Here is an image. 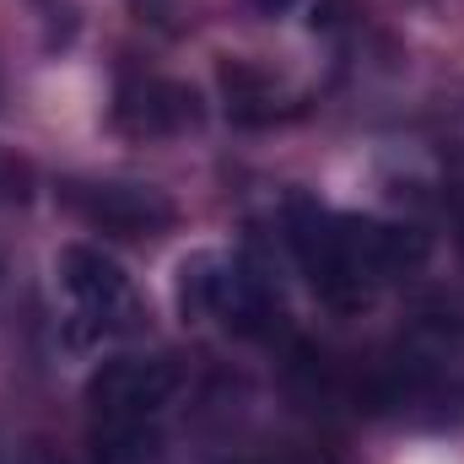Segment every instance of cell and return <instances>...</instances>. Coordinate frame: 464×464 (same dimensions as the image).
Listing matches in <instances>:
<instances>
[{
	"label": "cell",
	"instance_id": "cell-1",
	"mask_svg": "<svg viewBox=\"0 0 464 464\" xmlns=\"http://www.w3.org/2000/svg\"><path fill=\"white\" fill-rule=\"evenodd\" d=\"M292 254L308 276V286L330 308H367L394 276H405L421 259V243L405 227L372 222V217H341L319 211L308 200L292 206Z\"/></svg>",
	"mask_w": 464,
	"mask_h": 464
},
{
	"label": "cell",
	"instance_id": "cell-2",
	"mask_svg": "<svg viewBox=\"0 0 464 464\" xmlns=\"http://www.w3.org/2000/svg\"><path fill=\"white\" fill-rule=\"evenodd\" d=\"M60 286L92 335H135L146 324V303H140L135 281L124 276L114 254H103L92 243H71L60 254Z\"/></svg>",
	"mask_w": 464,
	"mask_h": 464
},
{
	"label": "cell",
	"instance_id": "cell-3",
	"mask_svg": "<svg viewBox=\"0 0 464 464\" xmlns=\"http://www.w3.org/2000/svg\"><path fill=\"white\" fill-rule=\"evenodd\" d=\"M179 308L184 319H222L232 330H254L270 314V292L243 259L195 254L179 270Z\"/></svg>",
	"mask_w": 464,
	"mask_h": 464
},
{
	"label": "cell",
	"instance_id": "cell-4",
	"mask_svg": "<svg viewBox=\"0 0 464 464\" xmlns=\"http://www.w3.org/2000/svg\"><path fill=\"white\" fill-rule=\"evenodd\" d=\"M179 389L168 356H114L87 378L92 421H157Z\"/></svg>",
	"mask_w": 464,
	"mask_h": 464
},
{
	"label": "cell",
	"instance_id": "cell-5",
	"mask_svg": "<svg viewBox=\"0 0 464 464\" xmlns=\"http://www.w3.org/2000/svg\"><path fill=\"white\" fill-rule=\"evenodd\" d=\"M65 206L82 211L92 227L119 232V237H157L162 227H173V200L151 184H119V179H103V184H65Z\"/></svg>",
	"mask_w": 464,
	"mask_h": 464
},
{
	"label": "cell",
	"instance_id": "cell-6",
	"mask_svg": "<svg viewBox=\"0 0 464 464\" xmlns=\"http://www.w3.org/2000/svg\"><path fill=\"white\" fill-rule=\"evenodd\" d=\"M114 119L130 135H179V130H189L200 119V103H195L189 87L146 76V82H124L119 87Z\"/></svg>",
	"mask_w": 464,
	"mask_h": 464
},
{
	"label": "cell",
	"instance_id": "cell-7",
	"mask_svg": "<svg viewBox=\"0 0 464 464\" xmlns=\"http://www.w3.org/2000/svg\"><path fill=\"white\" fill-rule=\"evenodd\" d=\"M92 464H157V421H92Z\"/></svg>",
	"mask_w": 464,
	"mask_h": 464
},
{
	"label": "cell",
	"instance_id": "cell-8",
	"mask_svg": "<svg viewBox=\"0 0 464 464\" xmlns=\"http://www.w3.org/2000/svg\"><path fill=\"white\" fill-rule=\"evenodd\" d=\"M22 464H71L60 449H49V443H33L27 454H22Z\"/></svg>",
	"mask_w": 464,
	"mask_h": 464
},
{
	"label": "cell",
	"instance_id": "cell-9",
	"mask_svg": "<svg viewBox=\"0 0 464 464\" xmlns=\"http://www.w3.org/2000/svg\"><path fill=\"white\" fill-rule=\"evenodd\" d=\"M454 237H459V254H464V189L454 195Z\"/></svg>",
	"mask_w": 464,
	"mask_h": 464
},
{
	"label": "cell",
	"instance_id": "cell-10",
	"mask_svg": "<svg viewBox=\"0 0 464 464\" xmlns=\"http://www.w3.org/2000/svg\"><path fill=\"white\" fill-rule=\"evenodd\" d=\"M254 5H259V11H281L286 0H254Z\"/></svg>",
	"mask_w": 464,
	"mask_h": 464
}]
</instances>
